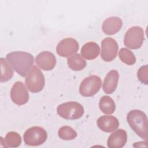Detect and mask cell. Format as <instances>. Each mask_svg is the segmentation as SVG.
Listing matches in <instances>:
<instances>
[{"label": "cell", "instance_id": "10", "mask_svg": "<svg viewBox=\"0 0 148 148\" xmlns=\"http://www.w3.org/2000/svg\"><path fill=\"white\" fill-rule=\"evenodd\" d=\"M79 48V43L73 38H65L61 40L57 45L56 51L62 57L71 56L76 53Z\"/></svg>", "mask_w": 148, "mask_h": 148}, {"label": "cell", "instance_id": "17", "mask_svg": "<svg viewBox=\"0 0 148 148\" xmlns=\"http://www.w3.org/2000/svg\"><path fill=\"white\" fill-rule=\"evenodd\" d=\"M68 66L75 71H79L83 69L87 65L86 61L80 54H75L70 56L67 59Z\"/></svg>", "mask_w": 148, "mask_h": 148}, {"label": "cell", "instance_id": "18", "mask_svg": "<svg viewBox=\"0 0 148 148\" xmlns=\"http://www.w3.org/2000/svg\"><path fill=\"white\" fill-rule=\"evenodd\" d=\"M100 110L105 114H112L116 109V104L113 99L109 96L104 95L99 102Z\"/></svg>", "mask_w": 148, "mask_h": 148}, {"label": "cell", "instance_id": "2", "mask_svg": "<svg viewBox=\"0 0 148 148\" xmlns=\"http://www.w3.org/2000/svg\"><path fill=\"white\" fill-rule=\"evenodd\" d=\"M127 120L132 130L140 138L147 139V117L142 110L135 109L130 111L127 116Z\"/></svg>", "mask_w": 148, "mask_h": 148}, {"label": "cell", "instance_id": "9", "mask_svg": "<svg viewBox=\"0 0 148 148\" xmlns=\"http://www.w3.org/2000/svg\"><path fill=\"white\" fill-rule=\"evenodd\" d=\"M10 98L12 101L18 106L24 105L28 101L29 93L22 82H16L13 85L10 90Z\"/></svg>", "mask_w": 148, "mask_h": 148}, {"label": "cell", "instance_id": "21", "mask_svg": "<svg viewBox=\"0 0 148 148\" xmlns=\"http://www.w3.org/2000/svg\"><path fill=\"white\" fill-rule=\"evenodd\" d=\"M119 56L123 62L128 65H132L136 62L135 55L131 50L127 48H121L119 51Z\"/></svg>", "mask_w": 148, "mask_h": 148}, {"label": "cell", "instance_id": "20", "mask_svg": "<svg viewBox=\"0 0 148 148\" xmlns=\"http://www.w3.org/2000/svg\"><path fill=\"white\" fill-rule=\"evenodd\" d=\"M5 142L7 147H17L21 143V137L17 132L10 131L6 135Z\"/></svg>", "mask_w": 148, "mask_h": 148}, {"label": "cell", "instance_id": "11", "mask_svg": "<svg viewBox=\"0 0 148 148\" xmlns=\"http://www.w3.org/2000/svg\"><path fill=\"white\" fill-rule=\"evenodd\" d=\"M36 65L43 71L52 70L56 66L55 56L48 51H43L38 54L35 58Z\"/></svg>", "mask_w": 148, "mask_h": 148}, {"label": "cell", "instance_id": "7", "mask_svg": "<svg viewBox=\"0 0 148 148\" xmlns=\"http://www.w3.org/2000/svg\"><path fill=\"white\" fill-rule=\"evenodd\" d=\"M101 79L97 75L86 77L81 82L79 87L80 94L86 97H92L96 94L101 88Z\"/></svg>", "mask_w": 148, "mask_h": 148}, {"label": "cell", "instance_id": "19", "mask_svg": "<svg viewBox=\"0 0 148 148\" xmlns=\"http://www.w3.org/2000/svg\"><path fill=\"white\" fill-rule=\"evenodd\" d=\"M1 82H5L9 80L13 76V71L8 64L6 60L1 58Z\"/></svg>", "mask_w": 148, "mask_h": 148}, {"label": "cell", "instance_id": "3", "mask_svg": "<svg viewBox=\"0 0 148 148\" xmlns=\"http://www.w3.org/2000/svg\"><path fill=\"white\" fill-rule=\"evenodd\" d=\"M58 114L66 120L80 119L84 114L83 106L75 101L66 102L59 105L57 109Z\"/></svg>", "mask_w": 148, "mask_h": 148}, {"label": "cell", "instance_id": "22", "mask_svg": "<svg viewBox=\"0 0 148 148\" xmlns=\"http://www.w3.org/2000/svg\"><path fill=\"white\" fill-rule=\"evenodd\" d=\"M58 136L62 140H73L76 138L77 134L76 131L69 126H62L58 131Z\"/></svg>", "mask_w": 148, "mask_h": 148}, {"label": "cell", "instance_id": "8", "mask_svg": "<svg viewBox=\"0 0 148 148\" xmlns=\"http://www.w3.org/2000/svg\"><path fill=\"white\" fill-rule=\"evenodd\" d=\"M119 46L112 38H106L101 42V58L106 62L113 61L117 56Z\"/></svg>", "mask_w": 148, "mask_h": 148}, {"label": "cell", "instance_id": "14", "mask_svg": "<svg viewBox=\"0 0 148 148\" xmlns=\"http://www.w3.org/2000/svg\"><path fill=\"white\" fill-rule=\"evenodd\" d=\"M123 26L122 20L118 17H110L106 18L103 23L102 29L104 34L112 35L119 32Z\"/></svg>", "mask_w": 148, "mask_h": 148}, {"label": "cell", "instance_id": "13", "mask_svg": "<svg viewBox=\"0 0 148 148\" xmlns=\"http://www.w3.org/2000/svg\"><path fill=\"white\" fill-rule=\"evenodd\" d=\"M97 124L100 130L106 132H113L119 126L118 119L113 116H102L98 119Z\"/></svg>", "mask_w": 148, "mask_h": 148}, {"label": "cell", "instance_id": "4", "mask_svg": "<svg viewBox=\"0 0 148 148\" xmlns=\"http://www.w3.org/2000/svg\"><path fill=\"white\" fill-rule=\"evenodd\" d=\"M25 81L28 90L34 93L42 91L45 84V79L43 73L36 66H33L31 68Z\"/></svg>", "mask_w": 148, "mask_h": 148}, {"label": "cell", "instance_id": "1", "mask_svg": "<svg viewBox=\"0 0 148 148\" xmlns=\"http://www.w3.org/2000/svg\"><path fill=\"white\" fill-rule=\"evenodd\" d=\"M6 60L14 70L21 76L25 77L34 64L33 56L27 52L13 51L6 55Z\"/></svg>", "mask_w": 148, "mask_h": 148}, {"label": "cell", "instance_id": "12", "mask_svg": "<svg viewBox=\"0 0 148 148\" xmlns=\"http://www.w3.org/2000/svg\"><path fill=\"white\" fill-rule=\"evenodd\" d=\"M127 140V132L123 129H119L109 135L107 146L109 148H121L125 146Z\"/></svg>", "mask_w": 148, "mask_h": 148}, {"label": "cell", "instance_id": "15", "mask_svg": "<svg viewBox=\"0 0 148 148\" xmlns=\"http://www.w3.org/2000/svg\"><path fill=\"white\" fill-rule=\"evenodd\" d=\"M119 79V72L116 70L110 71L105 76L103 80L102 85L103 91L108 94L113 93L117 86Z\"/></svg>", "mask_w": 148, "mask_h": 148}, {"label": "cell", "instance_id": "16", "mask_svg": "<svg viewBox=\"0 0 148 148\" xmlns=\"http://www.w3.org/2000/svg\"><path fill=\"white\" fill-rule=\"evenodd\" d=\"M100 51L99 45L94 42H88L84 44L81 49V54L84 58L91 60L96 58Z\"/></svg>", "mask_w": 148, "mask_h": 148}, {"label": "cell", "instance_id": "6", "mask_svg": "<svg viewBox=\"0 0 148 148\" xmlns=\"http://www.w3.org/2000/svg\"><path fill=\"white\" fill-rule=\"evenodd\" d=\"M47 138L46 130L38 126L32 127L25 131L23 139L27 145L31 146H39L44 143Z\"/></svg>", "mask_w": 148, "mask_h": 148}, {"label": "cell", "instance_id": "5", "mask_svg": "<svg viewBox=\"0 0 148 148\" xmlns=\"http://www.w3.org/2000/svg\"><path fill=\"white\" fill-rule=\"evenodd\" d=\"M145 40L143 29L139 26H134L129 28L124 38V44L131 49H139Z\"/></svg>", "mask_w": 148, "mask_h": 148}, {"label": "cell", "instance_id": "23", "mask_svg": "<svg viewBox=\"0 0 148 148\" xmlns=\"http://www.w3.org/2000/svg\"><path fill=\"white\" fill-rule=\"evenodd\" d=\"M137 76L138 79L145 84L148 83V67L147 65L141 66L137 72Z\"/></svg>", "mask_w": 148, "mask_h": 148}]
</instances>
